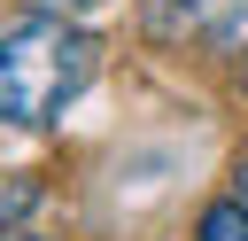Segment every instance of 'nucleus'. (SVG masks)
<instances>
[{
  "instance_id": "423d86ee",
  "label": "nucleus",
  "mask_w": 248,
  "mask_h": 241,
  "mask_svg": "<svg viewBox=\"0 0 248 241\" xmlns=\"http://www.w3.org/2000/svg\"><path fill=\"white\" fill-rule=\"evenodd\" d=\"M93 8H108V0H39V16H62V23L70 16H93Z\"/></svg>"
},
{
  "instance_id": "0eeeda50",
  "label": "nucleus",
  "mask_w": 248,
  "mask_h": 241,
  "mask_svg": "<svg viewBox=\"0 0 248 241\" xmlns=\"http://www.w3.org/2000/svg\"><path fill=\"white\" fill-rule=\"evenodd\" d=\"M232 202H240V210H248V163H240V171H232Z\"/></svg>"
},
{
  "instance_id": "7ed1b4c3",
  "label": "nucleus",
  "mask_w": 248,
  "mask_h": 241,
  "mask_svg": "<svg viewBox=\"0 0 248 241\" xmlns=\"http://www.w3.org/2000/svg\"><path fill=\"white\" fill-rule=\"evenodd\" d=\"M194 241H248V210L225 194V202H209L202 210V225H194Z\"/></svg>"
},
{
  "instance_id": "20e7f679",
  "label": "nucleus",
  "mask_w": 248,
  "mask_h": 241,
  "mask_svg": "<svg viewBox=\"0 0 248 241\" xmlns=\"http://www.w3.org/2000/svg\"><path fill=\"white\" fill-rule=\"evenodd\" d=\"M186 23H202V0H147V31L155 39H178Z\"/></svg>"
},
{
  "instance_id": "6e6552de",
  "label": "nucleus",
  "mask_w": 248,
  "mask_h": 241,
  "mask_svg": "<svg viewBox=\"0 0 248 241\" xmlns=\"http://www.w3.org/2000/svg\"><path fill=\"white\" fill-rule=\"evenodd\" d=\"M0 241H39V233H0Z\"/></svg>"
},
{
  "instance_id": "f257e3e1",
  "label": "nucleus",
  "mask_w": 248,
  "mask_h": 241,
  "mask_svg": "<svg viewBox=\"0 0 248 241\" xmlns=\"http://www.w3.org/2000/svg\"><path fill=\"white\" fill-rule=\"evenodd\" d=\"M93 39L62 16H31L0 31V124H46L62 117L93 78Z\"/></svg>"
},
{
  "instance_id": "f03ea898",
  "label": "nucleus",
  "mask_w": 248,
  "mask_h": 241,
  "mask_svg": "<svg viewBox=\"0 0 248 241\" xmlns=\"http://www.w3.org/2000/svg\"><path fill=\"white\" fill-rule=\"evenodd\" d=\"M202 31H209V47L240 54L248 47V0H202Z\"/></svg>"
},
{
  "instance_id": "39448f33",
  "label": "nucleus",
  "mask_w": 248,
  "mask_h": 241,
  "mask_svg": "<svg viewBox=\"0 0 248 241\" xmlns=\"http://www.w3.org/2000/svg\"><path fill=\"white\" fill-rule=\"evenodd\" d=\"M39 210V179H23V171H0V218L16 225V218H31Z\"/></svg>"
}]
</instances>
